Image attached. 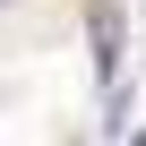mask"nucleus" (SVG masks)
<instances>
[{
    "label": "nucleus",
    "mask_w": 146,
    "mask_h": 146,
    "mask_svg": "<svg viewBox=\"0 0 146 146\" xmlns=\"http://www.w3.org/2000/svg\"><path fill=\"white\" fill-rule=\"evenodd\" d=\"M86 43H95V78H120V9L112 0L86 9Z\"/></svg>",
    "instance_id": "f257e3e1"
}]
</instances>
